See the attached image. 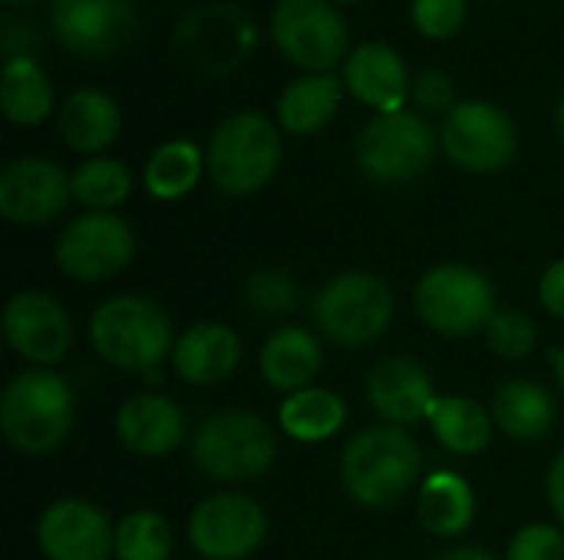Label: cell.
<instances>
[{
  "label": "cell",
  "mask_w": 564,
  "mask_h": 560,
  "mask_svg": "<svg viewBox=\"0 0 564 560\" xmlns=\"http://www.w3.org/2000/svg\"><path fill=\"white\" fill-rule=\"evenodd\" d=\"M76 422V396L53 370L17 373L0 399V432L20 455L40 459L56 452Z\"/></svg>",
  "instance_id": "7a4b0ae2"
},
{
  "label": "cell",
  "mask_w": 564,
  "mask_h": 560,
  "mask_svg": "<svg viewBox=\"0 0 564 560\" xmlns=\"http://www.w3.org/2000/svg\"><path fill=\"white\" fill-rule=\"evenodd\" d=\"M73 198L89 211H116L132 195V172L119 158H86L73 175Z\"/></svg>",
  "instance_id": "f546056e"
},
{
  "label": "cell",
  "mask_w": 564,
  "mask_h": 560,
  "mask_svg": "<svg viewBox=\"0 0 564 560\" xmlns=\"http://www.w3.org/2000/svg\"><path fill=\"white\" fill-rule=\"evenodd\" d=\"M506 560H564V535L545 521L525 525L512 535Z\"/></svg>",
  "instance_id": "e575fe53"
},
{
  "label": "cell",
  "mask_w": 564,
  "mask_h": 560,
  "mask_svg": "<svg viewBox=\"0 0 564 560\" xmlns=\"http://www.w3.org/2000/svg\"><path fill=\"white\" fill-rule=\"evenodd\" d=\"M344 86L357 102L377 112H400L413 89L403 56L390 43H380V40L360 43L347 53Z\"/></svg>",
  "instance_id": "ac0fdd59"
},
{
  "label": "cell",
  "mask_w": 564,
  "mask_h": 560,
  "mask_svg": "<svg viewBox=\"0 0 564 560\" xmlns=\"http://www.w3.org/2000/svg\"><path fill=\"white\" fill-rule=\"evenodd\" d=\"M268 538L264 508L241 492L202 498L188 518V541L205 560H248Z\"/></svg>",
  "instance_id": "7c38bea8"
},
{
  "label": "cell",
  "mask_w": 564,
  "mask_h": 560,
  "mask_svg": "<svg viewBox=\"0 0 564 560\" xmlns=\"http://www.w3.org/2000/svg\"><path fill=\"white\" fill-rule=\"evenodd\" d=\"M549 363H552V370H555V376H558V386H562L564 393V347H555V350L549 353Z\"/></svg>",
  "instance_id": "ab89813d"
},
{
  "label": "cell",
  "mask_w": 564,
  "mask_h": 560,
  "mask_svg": "<svg viewBox=\"0 0 564 560\" xmlns=\"http://www.w3.org/2000/svg\"><path fill=\"white\" fill-rule=\"evenodd\" d=\"M53 36L76 56H112L139 33V10L132 0H53Z\"/></svg>",
  "instance_id": "4fadbf2b"
},
{
  "label": "cell",
  "mask_w": 564,
  "mask_h": 560,
  "mask_svg": "<svg viewBox=\"0 0 564 560\" xmlns=\"http://www.w3.org/2000/svg\"><path fill=\"white\" fill-rule=\"evenodd\" d=\"M3 116L13 125L33 129L50 119L53 112V83L40 69V63L30 53L7 56L3 63V89H0Z\"/></svg>",
  "instance_id": "4316f807"
},
{
  "label": "cell",
  "mask_w": 564,
  "mask_h": 560,
  "mask_svg": "<svg viewBox=\"0 0 564 560\" xmlns=\"http://www.w3.org/2000/svg\"><path fill=\"white\" fill-rule=\"evenodd\" d=\"M241 363V337L228 323L202 320L192 323L172 350L175 373L192 386H215L225 383Z\"/></svg>",
  "instance_id": "ffe728a7"
},
{
  "label": "cell",
  "mask_w": 564,
  "mask_h": 560,
  "mask_svg": "<svg viewBox=\"0 0 564 560\" xmlns=\"http://www.w3.org/2000/svg\"><path fill=\"white\" fill-rule=\"evenodd\" d=\"M420 521L436 538H459L476 521V492L473 485L449 469L433 472L420 488Z\"/></svg>",
  "instance_id": "d4e9b609"
},
{
  "label": "cell",
  "mask_w": 564,
  "mask_h": 560,
  "mask_svg": "<svg viewBox=\"0 0 564 560\" xmlns=\"http://www.w3.org/2000/svg\"><path fill=\"white\" fill-rule=\"evenodd\" d=\"M555 122H558V132L564 135V92L562 99H558V106H555Z\"/></svg>",
  "instance_id": "60d3db41"
},
{
  "label": "cell",
  "mask_w": 564,
  "mask_h": 560,
  "mask_svg": "<svg viewBox=\"0 0 564 560\" xmlns=\"http://www.w3.org/2000/svg\"><path fill=\"white\" fill-rule=\"evenodd\" d=\"M340 3H357V0H340Z\"/></svg>",
  "instance_id": "7bdbcfd3"
},
{
  "label": "cell",
  "mask_w": 564,
  "mask_h": 560,
  "mask_svg": "<svg viewBox=\"0 0 564 560\" xmlns=\"http://www.w3.org/2000/svg\"><path fill=\"white\" fill-rule=\"evenodd\" d=\"M440 446L453 455H482L492 446L496 419L469 396H440L426 416Z\"/></svg>",
  "instance_id": "484cf974"
},
{
  "label": "cell",
  "mask_w": 564,
  "mask_h": 560,
  "mask_svg": "<svg viewBox=\"0 0 564 560\" xmlns=\"http://www.w3.org/2000/svg\"><path fill=\"white\" fill-rule=\"evenodd\" d=\"M397 314L393 290L383 277L367 271L337 274L314 297L317 330L340 347H367L380 340Z\"/></svg>",
  "instance_id": "52a82bcc"
},
{
  "label": "cell",
  "mask_w": 564,
  "mask_h": 560,
  "mask_svg": "<svg viewBox=\"0 0 564 560\" xmlns=\"http://www.w3.org/2000/svg\"><path fill=\"white\" fill-rule=\"evenodd\" d=\"M410 17L426 40H449L466 23V0H413Z\"/></svg>",
  "instance_id": "836d02e7"
},
{
  "label": "cell",
  "mask_w": 564,
  "mask_h": 560,
  "mask_svg": "<svg viewBox=\"0 0 564 560\" xmlns=\"http://www.w3.org/2000/svg\"><path fill=\"white\" fill-rule=\"evenodd\" d=\"M440 145L449 155V162H456L459 168L476 175H492L516 158L519 132L506 109L486 99H466L443 116Z\"/></svg>",
  "instance_id": "9c48e42d"
},
{
  "label": "cell",
  "mask_w": 564,
  "mask_h": 560,
  "mask_svg": "<svg viewBox=\"0 0 564 560\" xmlns=\"http://www.w3.org/2000/svg\"><path fill=\"white\" fill-rule=\"evenodd\" d=\"M175 340L169 314L142 294L109 297L89 317L93 350L126 373H149L155 380V370L172 356Z\"/></svg>",
  "instance_id": "3957f363"
},
{
  "label": "cell",
  "mask_w": 564,
  "mask_h": 560,
  "mask_svg": "<svg viewBox=\"0 0 564 560\" xmlns=\"http://www.w3.org/2000/svg\"><path fill=\"white\" fill-rule=\"evenodd\" d=\"M420 472L423 452L403 426H370L357 432L340 455L347 495L370 512H387L403 502L420 482Z\"/></svg>",
  "instance_id": "6da1fadb"
},
{
  "label": "cell",
  "mask_w": 564,
  "mask_h": 560,
  "mask_svg": "<svg viewBox=\"0 0 564 560\" xmlns=\"http://www.w3.org/2000/svg\"><path fill=\"white\" fill-rule=\"evenodd\" d=\"M208 175L225 195H254L281 165V135L261 112H235L208 139Z\"/></svg>",
  "instance_id": "5b68a950"
},
{
  "label": "cell",
  "mask_w": 564,
  "mask_h": 560,
  "mask_svg": "<svg viewBox=\"0 0 564 560\" xmlns=\"http://www.w3.org/2000/svg\"><path fill=\"white\" fill-rule=\"evenodd\" d=\"M410 96L416 99V106H420V109H426V112H440V116H446V112L456 106V86H453V76H449V73H443V69H436V66L423 69V73L413 79Z\"/></svg>",
  "instance_id": "d590c367"
},
{
  "label": "cell",
  "mask_w": 564,
  "mask_h": 560,
  "mask_svg": "<svg viewBox=\"0 0 564 560\" xmlns=\"http://www.w3.org/2000/svg\"><path fill=\"white\" fill-rule=\"evenodd\" d=\"M258 366L271 389L291 396V393L314 386V380L324 366V353H321L317 337L307 327L288 323V327H278L264 340V347L258 353Z\"/></svg>",
  "instance_id": "44dd1931"
},
{
  "label": "cell",
  "mask_w": 564,
  "mask_h": 560,
  "mask_svg": "<svg viewBox=\"0 0 564 560\" xmlns=\"http://www.w3.org/2000/svg\"><path fill=\"white\" fill-rule=\"evenodd\" d=\"M344 79L334 73H307L284 86L278 99V122L291 135H314L327 129L344 99Z\"/></svg>",
  "instance_id": "cb8c5ba5"
},
{
  "label": "cell",
  "mask_w": 564,
  "mask_h": 560,
  "mask_svg": "<svg viewBox=\"0 0 564 560\" xmlns=\"http://www.w3.org/2000/svg\"><path fill=\"white\" fill-rule=\"evenodd\" d=\"M278 459L274 429L245 409H221L192 432V462L215 482L241 485L261 479Z\"/></svg>",
  "instance_id": "277c9868"
},
{
  "label": "cell",
  "mask_w": 564,
  "mask_h": 560,
  "mask_svg": "<svg viewBox=\"0 0 564 560\" xmlns=\"http://www.w3.org/2000/svg\"><path fill=\"white\" fill-rule=\"evenodd\" d=\"M3 337L20 360L50 370L73 347V320L46 290H20L3 307Z\"/></svg>",
  "instance_id": "5bb4252c"
},
{
  "label": "cell",
  "mask_w": 564,
  "mask_h": 560,
  "mask_svg": "<svg viewBox=\"0 0 564 560\" xmlns=\"http://www.w3.org/2000/svg\"><path fill=\"white\" fill-rule=\"evenodd\" d=\"M539 300L555 320H564V257L545 267V274L539 281Z\"/></svg>",
  "instance_id": "8d00e7d4"
},
{
  "label": "cell",
  "mask_w": 564,
  "mask_h": 560,
  "mask_svg": "<svg viewBox=\"0 0 564 560\" xmlns=\"http://www.w3.org/2000/svg\"><path fill=\"white\" fill-rule=\"evenodd\" d=\"M347 20L330 0H278L271 40L281 56L307 73H330L347 53Z\"/></svg>",
  "instance_id": "30bf717a"
},
{
  "label": "cell",
  "mask_w": 564,
  "mask_h": 560,
  "mask_svg": "<svg viewBox=\"0 0 564 560\" xmlns=\"http://www.w3.org/2000/svg\"><path fill=\"white\" fill-rule=\"evenodd\" d=\"M172 528L162 515L139 508L116 525V560H169Z\"/></svg>",
  "instance_id": "4dcf8cb0"
},
{
  "label": "cell",
  "mask_w": 564,
  "mask_h": 560,
  "mask_svg": "<svg viewBox=\"0 0 564 560\" xmlns=\"http://www.w3.org/2000/svg\"><path fill=\"white\" fill-rule=\"evenodd\" d=\"M53 254L66 277L99 284L129 267L135 257V234L116 211H86L59 231Z\"/></svg>",
  "instance_id": "8fae6325"
},
{
  "label": "cell",
  "mask_w": 564,
  "mask_h": 560,
  "mask_svg": "<svg viewBox=\"0 0 564 560\" xmlns=\"http://www.w3.org/2000/svg\"><path fill=\"white\" fill-rule=\"evenodd\" d=\"M59 135L73 152L83 155H99L102 149H109L122 129V112L116 106V99L102 89L83 86L73 89L63 106H59Z\"/></svg>",
  "instance_id": "7402d4cb"
},
{
  "label": "cell",
  "mask_w": 564,
  "mask_h": 560,
  "mask_svg": "<svg viewBox=\"0 0 564 560\" xmlns=\"http://www.w3.org/2000/svg\"><path fill=\"white\" fill-rule=\"evenodd\" d=\"M486 343L502 360H529L539 347L535 323L519 310H496V317L486 327Z\"/></svg>",
  "instance_id": "d6a6232c"
},
{
  "label": "cell",
  "mask_w": 564,
  "mask_h": 560,
  "mask_svg": "<svg viewBox=\"0 0 564 560\" xmlns=\"http://www.w3.org/2000/svg\"><path fill=\"white\" fill-rule=\"evenodd\" d=\"M205 168H208L205 152L195 142L172 139V142H162L149 155L142 178H145V188H149L152 198L175 201V198H185L198 185V178H202Z\"/></svg>",
  "instance_id": "f1b7e54d"
},
{
  "label": "cell",
  "mask_w": 564,
  "mask_h": 560,
  "mask_svg": "<svg viewBox=\"0 0 564 560\" xmlns=\"http://www.w3.org/2000/svg\"><path fill=\"white\" fill-rule=\"evenodd\" d=\"M436 399L426 366L410 356H387L367 376V403L387 426L406 429L426 419Z\"/></svg>",
  "instance_id": "e0dca14e"
},
{
  "label": "cell",
  "mask_w": 564,
  "mask_h": 560,
  "mask_svg": "<svg viewBox=\"0 0 564 560\" xmlns=\"http://www.w3.org/2000/svg\"><path fill=\"white\" fill-rule=\"evenodd\" d=\"M3 3H36V0H3Z\"/></svg>",
  "instance_id": "b9f144b4"
},
{
  "label": "cell",
  "mask_w": 564,
  "mask_h": 560,
  "mask_svg": "<svg viewBox=\"0 0 564 560\" xmlns=\"http://www.w3.org/2000/svg\"><path fill=\"white\" fill-rule=\"evenodd\" d=\"M116 436L142 459H165L185 442V413L169 396L139 393L119 406Z\"/></svg>",
  "instance_id": "d6986e66"
},
{
  "label": "cell",
  "mask_w": 564,
  "mask_h": 560,
  "mask_svg": "<svg viewBox=\"0 0 564 560\" xmlns=\"http://www.w3.org/2000/svg\"><path fill=\"white\" fill-rule=\"evenodd\" d=\"M36 545L46 560H109L116 558V525L93 502L59 498L40 515Z\"/></svg>",
  "instance_id": "2e32d148"
},
{
  "label": "cell",
  "mask_w": 564,
  "mask_h": 560,
  "mask_svg": "<svg viewBox=\"0 0 564 560\" xmlns=\"http://www.w3.org/2000/svg\"><path fill=\"white\" fill-rule=\"evenodd\" d=\"M278 422L281 429L304 446L314 442H327L334 439L344 422H347V406L334 389H321V386H307L301 393H291L281 409H278Z\"/></svg>",
  "instance_id": "83f0119b"
},
{
  "label": "cell",
  "mask_w": 564,
  "mask_h": 560,
  "mask_svg": "<svg viewBox=\"0 0 564 560\" xmlns=\"http://www.w3.org/2000/svg\"><path fill=\"white\" fill-rule=\"evenodd\" d=\"M492 419L502 436L516 442H539L552 432L558 419L555 396L535 380H509L496 389Z\"/></svg>",
  "instance_id": "603a6c76"
},
{
  "label": "cell",
  "mask_w": 564,
  "mask_h": 560,
  "mask_svg": "<svg viewBox=\"0 0 564 560\" xmlns=\"http://www.w3.org/2000/svg\"><path fill=\"white\" fill-rule=\"evenodd\" d=\"M73 178L50 158L23 155L0 168V215L13 224H46L66 211Z\"/></svg>",
  "instance_id": "9a60e30c"
},
{
  "label": "cell",
  "mask_w": 564,
  "mask_h": 560,
  "mask_svg": "<svg viewBox=\"0 0 564 560\" xmlns=\"http://www.w3.org/2000/svg\"><path fill=\"white\" fill-rule=\"evenodd\" d=\"M545 495H549V508L555 512V518L564 525V449L555 455V462L549 469Z\"/></svg>",
  "instance_id": "74e56055"
},
{
  "label": "cell",
  "mask_w": 564,
  "mask_h": 560,
  "mask_svg": "<svg viewBox=\"0 0 564 560\" xmlns=\"http://www.w3.org/2000/svg\"><path fill=\"white\" fill-rule=\"evenodd\" d=\"M413 307L430 330L453 340L486 333L499 310L492 281L469 264L430 267L413 290Z\"/></svg>",
  "instance_id": "8992f818"
},
{
  "label": "cell",
  "mask_w": 564,
  "mask_h": 560,
  "mask_svg": "<svg viewBox=\"0 0 564 560\" xmlns=\"http://www.w3.org/2000/svg\"><path fill=\"white\" fill-rule=\"evenodd\" d=\"M436 560H499L492 551H486V548H456V551H446V554H440Z\"/></svg>",
  "instance_id": "f35d334b"
},
{
  "label": "cell",
  "mask_w": 564,
  "mask_h": 560,
  "mask_svg": "<svg viewBox=\"0 0 564 560\" xmlns=\"http://www.w3.org/2000/svg\"><path fill=\"white\" fill-rule=\"evenodd\" d=\"M241 300L258 317H288L301 304V287L284 271H254L245 281Z\"/></svg>",
  "instance_id": "1f68e13d"
},
{
  "label": "cell",
  "mask_w": 564,
  "mask_h": 560,
  "mask_svg": "<svg viewBox=\"0 0 564 560\" xmlns=\"http://www.w3.org/2000/svg\"><path fill=\"white\" fill-rule=\"evenodd\" d=\"M440 139L433 125L410 112H377L354 142L357 165L367 178L380 185H406L416 182L436 158Z\"/></svg>",
  "instance_id": "ba28073f"
}]
</instances>
